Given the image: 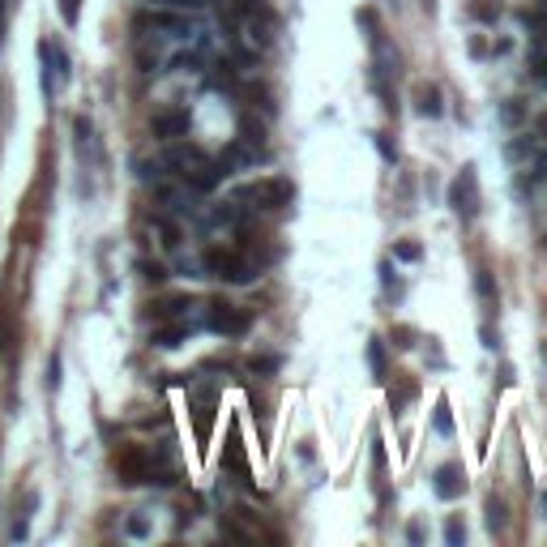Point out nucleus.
I'll return each instance as SVG.
<instances>
[{"label": "nucleus", "mask_w": 547, "mask_h": 547, "mask_svg": "<svg viewBox=\"0 0 547 547\" xmlns=\"http://www.w3.org/2000/svg\"><path fill=\"white\" fill-rule=\"evenodd\" d=\"M415 398V380H406V385L398 390V394H390V406H394V415H402V406Z\"/></svg>", "instance_id": "nucleus-22"}, {"label": "nucleus", "mask_w": 547, "mask_h": 547, "mask_svg": "<svg viewBox=\"0 0 547 547\" xmlns=\"http://www.w3.org/2000/svg\"><path fill=\"white\" fill-rule=\"evenodd\" d=\"M295 201V184L283 176H269V180H252L244 188H236V205H252V210H283Z\"/></svg>", "instance_id": "nucleus-1"}, {"label": "nucleus", "mask_w": 547, "mask_h": 547, "mask_svg": "<svg viewBox=\"0 0 547 547\" xmlns=\"http://www.w3.org/2000/svg\"><path fill=\"white\" fill-rule=\"evenodd\" d=\"M394 338H398V342H394V347H402V351H411V347H415V342H411V338H415V334H411V330H406V325H398V330H394Z\"/></svg>", "instance_id": "nucleus-29"}, {"label": "nucleus", "mask_w": 547, "mask_h": 547, "mask_svg": "<svg viewBox=\"0 0 547 547\" xmlns=\"http://www.w3.org/2000/svg\"><path fill=\"white\" fill-rule=\"evenodd\" d=\"M406 539H411V543H423V526H419V522H415V526H411V530H406Z\"/></svg>", "instance_id": "nucleus-30"}, {"label": "nucleus", "mask_w": 547, "mask_h": 547, "mask_svg": "<svg viewBox=\"0 0 547 547\" xmlns=\"http://www.w3.org/2000/svg\"><path fill=\"white\" fill-rule=\"evenodd\" d=\"M449 205H453V214L462 218V223H470V218L479 214V176H475V167H462V172L453 176V184H449Z\"/></svg>", "instance_id": "nucleus-4"}, {"label": "nucleus", "mask_w": 547, "mask_h": 547, "mask_svg": "<svg viewBox=\"0 0 547 547\" xmlns=\"http://www.w3.org/2000/svg\"><path fill=\"white\" fill-rule=\"evenodd\" d=\"M432 491H436L441 501H458L462 491H466V470H462L458 462L436 466V475H432Z\"/></svg>", "instance_id": "nucleus-7"}, {"label": "nucleus", "mask_w": 547, "mask_h": 547, "mask_svg": "<svg viewBox=\"0 0 547 547\" xmlns=\"http://www.w3.org/2000/svg\"><path fill=\"white\" fill-rule=\"evenodd\" d=\"M445 543H449V547H462V543H466V526H462L458 517H449V526H445Z\"/></svg>", "instance_id": "nucleus-24"}, {"label": "nucleus", "mask_w": 547, "mask_h": 547, "mask_svg": "<svg viewBox=\"0 0 547 547\" xmlns=\"http://www.w3.org/2000/svg\"><path fill=\"white\" fill-rule=\"evenodd\" d=\"M505 522H509V509H505V501H496V496H491V501H487V530L496 534V530H505Z\"/></svg>", "instance_id": "nucleus-19"}, {"label": "nucleus", "mask_w": 547, "mask_h": 547, "mask_svg": "<svg viewBox=\"0 0 547 547\" xmlns=\"http://www.w3.org/2000/svg\"><path fill=\"white\" fill-rule=\"evenodd\" d=\"M184 308H193V300H188V295H172V300L150 304V316H154V321H172V316H180Z\"/></svg>", "instance_id": "nucleus-10"}, {"label": "nucleus", "mask_w": 547, "mask_h": 547, "mask_svg": "<svg viewBox=\"0 0 547 547\" xmlns=\"http://www.w3.org/2000/svg\"><path fill=\"white\" fill-rule=\"evenodd\" d=\"M432 427L441 436H453V415H449V398H436V415H432Z\"/></svg>", "instance_id": "nucleus-17"}, {"label": "nucleus", "mask_w": 547, "mask_h": 547, "mask_svg": "<svg viewBox=\"0 0 547 547\" xmlns=\"http://www.w3.org/2000/svg\"><path fill=\"white\" fill-rule=\"evenodd\" d=\"M210 427H214V402L197 406V445H210Z\"/></svg>", "instance_id": "nucleus-15"}, {"label": "nucleus", "mask_w": 547, "mask_h": 547, "mask_svg": "<svg viewBox=\"0 0 547 547\" xmlns=\"http://www.w3.org/2000/svg\"><path fill=\"white\" fill-rule=\"evenodd\" d=\"M394 257H398V261H406V265H411V261H419V257H423V248H419V244H415V240H402V244H394Z\"/></svg>", "instance_id": "nucleus-20"}, {"label": "nucleus", "mask_w": 547, "mask_h": 547, "mask_svg": "<svg viewBox=\"0 0 547 547\" xmlns=\"http://www.w3.org/2000/svg\"><path fill=\"white\" fill-rule=\"evenodd\" d=\"M141 278H146V283H167V265H158V261H141Z\"/></svg>", "instance_id": "nucleus-21"}, {"label": "nucleus", "mask_w": 547, "mask_h": 547, "mask_svg": "<svg viewBox=\"0 0 547 547\" xmlns=\"http://www.w3.org/2000/svg\"><path fill=\"white\" fill-rule=\"evenodd\" d=\"M124 534H129V539H146V534H150V522H146V517L137 513V517H129V526H124Z\"/></svg>", "instance_id": "nucleus-27"}, {"label": "nucleus", "mask_w": 547, "mask_h": 547, "mask_svg": "<svg viewBox=\"0 0 547 547\" xmlns=\"http://www.w3.org/2000/svg\"><path fill=\"white\" fill-rule=\"evenodd\" d=\"M47 390H51V394L60 390V355H51V359H47Z\"/></svg>", "instance_id": "nucleus-26"}, {"label": "nucleus", "mask_w": 547, "mask_h": 547, "mask_svg": "<svg viewBox=\"0 0 547 547\" xmlns=\"http://www.w3.org/2000/svg\"><path fill=\"white\" fill-rule=\"evenodd\" d=\"M39 509V491H26V496H22V513L13 517V526H9V539L13 543H22L26 534H30V513Z\"/></svg>", "instance_id": "nucleus-9"}, {"label": "nucleus", "mask_w": 547, "mask_h": 547, "mask_svg": "<svg viewBox=\"0 0 547 547\" xmlns=\"http://www.w3.org/2000/svg\"><path fill=\"white\" fill-rule=\"evenodd\" d=\"M201 269L210 274V278H223V283H236V287L252 278L248 257H244L240 248H223V244H214V248L201 252Z\"/></svg>", "instance_id": "nucleus-2"}, {"label": "nucleus", "mask_w": 547, "mask_h": 547, "mask_svg": "<svg viewBox=\"0 0 547 547\" xmlns=\"http://www.w3.org/2000/svg\"><path fill=\"white\" fill-rule=\"evenodd\" d=\"M415 112H419L423 120H441V112H445V94H441V86L423 82V86L415 90Z\"/></svg>", "instance_id": "nucleus-8"}, {"label": "nucleus", "mask_w": 547, "mask_h": 547, "mask_svg": "<svg viewBox=\"0 0 547 547\" xmlns=\"http://www.w3.org/2000/svg\"><path fill=\"white\" fill-rule=\"evenodd\" d=\"M278 368H283V355H252V359H248V372H252V376H274Z\"/></svg>", "instance_id": "nucleus-14"}, {"label": "nucleus", "mask_w": 547, "mask_h": 547, "mask_svg": "<svg viewBox=\"0 0 547 547\" xmlns=\"http://www.w3.org/2000/svg\"><path fill=\"white\" fill-rule=\"evenodd\" d=\"M475 291H479V300H483L487 308H496V283H491V274H487V269L475 274Z\"/></svg>", "instance_id": "nucleus-18"}, {"label": "nucleus", "mask_w": 547, "mask_h": 547, "mask_svg": "<svg viewBox=\"0 0 547 547\" xmlns=\"http://www.w3.org/2000/svg\"><path fill=\"white\" fill-rule=\"evenodd\" d=\"M248 325H252V316H248L244 308H236V304H227V300H214V304H210V330H214V334L244 338Z\"/></svg>", "instance_id": "nucleus-5"}, {"label": "nucleus", "mask_w": 547, "mask_h": 547, "mask_svg": "<svg viewBox=\"0 0 547 547\" xmlns=\"http://www.w3.org/2000/svg\"><path fill=\"white\" fill-rule=\"evenodd\" d=\"M543 517H547V491H543Z\"/></svg>", "instance_id": "nucleus-33"}, {"label": "nucleus", "mask_w": 547, "mask_h": 547, "mask_svg": "<svg viewBox=\"0 0 547 547\" xmlns=\"http://www.w3.org/2000/svg\"><path fill=\"white\" fill-rule=\"evenodd\" d=\"M372 470L385 475V445H380V436H372Z\"/></svg>", "instance_id": "nucleus-28"}, {"label": "nucleus", "mask_w": 547, "mask_h": 547, "mask_svg": "<svg viewBox=\"0 0 547 547\" xmlns=\"http://www.w3.org/2000/svg\"><path fill=\"white\" fill-rule=\"evenodd\" d=\"M466 13H470L475 22H483V26H491V22H496V18H501V5H496V0H470V5H466Z\"/></svg>", "instance_id": "nucleus-13"}, {"label": "nucleus", "mask_w": 547, "mask_h": 547, "mask_svg": "<svg viewBox=\"0 0 547 547\" xmlns=\"http://www.w3.org/2000/svg\"><path fill=\"white\" fill-rule=\"evenodd\" d=\"M112 466L124 483H154V453L146 445H120L112 453Z\"/></svg>", "instance_id": "nucleus-3"}, {"label": "nucleus", "mask_w": 547, "mask_h": 547, "mask_svg": "<svg viewBox=\"0 0 547 547\" xmlns=\"http://www.w3.org/2000/svg\"><path fill=\"white\" fill-rule=\"evenodd\" d=\"M376 150H380V158H385V162H398V146H394L390 133H376Z\"/></svg>", "instance_id": "nucleus-23"}, {"label": "nucleus", "mask_w": 547, "mask_h": 547, "mask_svg": "<svg viewBox=\"0 0 547 547\" xmlns=\"http://www.w3.org/2000/svg\"><path fill=\"white\" fill-rule=\"evenodd\" d=\"M539 129H543V137H547V112H543V116H539Z\"/></svg>", "instance_id": "nucleus-32"}, {"label": "nucleus", "mask_w": 547, "mask_h": 547, "mask_svg": "<svg viewBox=\"0 0 547 547\" xmlns=\"http://www.w3.org/2000/svg\"><path fill=\"white\" fill-rule=\"evenodd\" d=\"M188 338V325H162V330H154V347H162V351H172V347H180Z\"/></svg>", "instance_id": "nucleus-11"}, {"label": "nucleus", "mask_w": 547, "mask_h": 547, "mask_svg": "<svg viewBox=\"0 0 547 547\" xmlns=\"http://www.w3.org/2000/svg\"><path fill=\"white\" fill-rule=\"evenodd\" d=\"M188 129H193V112L188 107H162V112H154V120H150V133L158 141H176Z\"/></svg>", "instance_id": "nucleus-6"}, {"label": "nucleus", "mask_w": 547, "mask_h": 547, "mask_svg": "<svg viewBox=\"0 0 547 547\" xmlns=\"http://www.w3.org/2000/svg\"><path fill=\"white\" fill-rule=\"evenodd\" d=\"M368 368H372V376H376V380H385V376H390V363H385V342H380V338H372V342H368Z\"/></svg>", "instance_id": "nucleus-12"}, {"label": "nucleus", "mask_w": 547, "mask_h": 547, "mask_svg": "<svg viewBox=\"0 0 547 547\" xmlns=\"http://www.w3.org/2000/svg\"><path fill=\"white\" fill-rule=\"evenodd\" d=\"M60 18H65V26H77L82 22V0H60Z\"/></svg>", "instance_id": "nucleus-25"}, {"label": "nucleus", "mask_w": 547, "mask_h": 547, "mask_svg": "<svg viewBox=\"0 0 547 547\" xmlns=\"http://www.w3.org/2000/svg\"><path fill=\"white\" fill-rule=\"evenodd\" d=\"M0 43H5V0H0Z\"/></svg>", "instance_id": "nucleus-31"}, {"label": "nucleus", "mask_w": 547, "mask_h": 547, "mask_svg": "<svg viewBox=\"0 0 547 547\" xmlns=\"http://www.w3.org/2000/svg\"><path fill=\"white\" fill-rule=\"evenodd\" d=\"M223 462H227L231 470H240V475H248V462H244V449H240V436H236V432L227 436V453H223Z\"/></svg>", "instance_id": "nucleus-16"}]
</instances>
